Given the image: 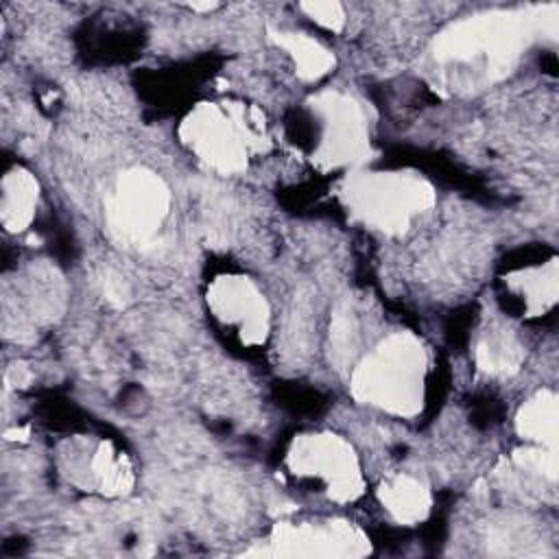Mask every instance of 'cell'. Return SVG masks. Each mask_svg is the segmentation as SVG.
I'll return each mask as SVG.
<instances>
[{
  "label": "cell",
  "mask_w": 559,
  "mask_h": 559,
  "mask_svg": "<svg viewBox=\"0 0 559 559\" xmlns=\"http://www.w3.org/2000/svg\"><path fill=\"white\" fill-rule=\"evenodd\" d=\"M378 500L382 509L404 526L419 524L432 509L430 489L408 474H395L378 487Z\"/></svg>",
  "instance_id": "10"
},
{
  "label": "cell",
  "mask_w": 559,
  "mask_h": 559,
  "mask_svg": "<svg viewBox=\"0 0 559 559\" xmlns=\"http://www.w3.org/2000/svg\"><path fill=\"white\" fill-rule=\"evenodd\" d=\"M428 352L424 343L397 332L380 341L352 371V395L397 417H413L426 397Z\"/></svg>",
  "instance_id": "2"
},
{
  "label": "cell",
  "mask_w": 559,
  "mask_h": 559,
  "mask_svg": "<svg viewBox=\"0 0 559 559\" xmlns=\"http://www.w3.org/2000/svg\"><path fill=\"white\" fill-rule=\"evenodd\" d=\"M39 183L22 166L11 168L2 179L0 221L9 234L24 231L37 212Z\"/></svg>",
  "instance_id": "11"
},
{
  "label": "cell",
  "mask_w": 559,
  "mask_h": 559,
  "mask_svg": "<svg viewBox=\"0 0 559 559\" xmlns=\"http://www.w3.org/2000/svg\"><path fill=\"white\" fill-rule=\"evenodd\" d=\"M31 371H28V367L26 365H13L9 371H7V384L9 386H17V389H22V386H26L28 382H31Z\"/></svg>",
  "instance_id": "19"
},
{
  "label": "cell",
  "mask_w": 559,
  "mask_h": 559,
  "mask_svg": "<svg viewBox=\"0 0 559 559\" xmlns=\"http://www.w3.org/2000/svg\"><path fill=\"white\" fill-rule=\"evenodd\" d=\"M216 7H218V2H192V4H190L192 11H212V9H216Z\"/></svg>",
  "instance_id": "20"
},
{
  "label": "cell",
  "mask_w": 559,
  "mask_h": 559,
  "mask_svg": "<svg viewBox=\"0 0 559 559\" xmlns=\"http://www.w3.org/2000/svg\"><path fill=\"white\" fill-rule=\"evenodd\" d=\"M205 301L210 314L223 330L245 347H258L266 341L271 328V308L262 290L247 275H218L210 282Z\"/></svg>",
  "instance_id": "8"
},
{
  "label": "cell",
  "mask_w": 559,
  "mask_h": 559,
  "mask_svg": "<svg viewBox=\"0 0 559 559\" xmlns=\"http://www.w3.org/2000/svg\"><path fill=\"white\" fill-rule=\"evenodd\" d=\"M264 555L280 557H360L369 552V537L345 520L280 522Z\"/></svg>",
  "instance_id": "9"
},
{
  "label": "cell",
  "mask_w": 559,
  "mask_h": 559,
  "mask_svg": "<svg viewBox=\"0 0 559 559\" xmlns=\"http://www.w3.org/2000/svg\"><path fill=\"white\" fill-rule=\"evenodd\" d=\"M507 286L520 299L526 317L546 312L557 301V260L515 271L509 275Z\"/></svg>",
  "instance_id": "12"
},
{
  "label": "cell",
  "mask_w": 559,
  "mask_h": 559,
  "mask_svg": "<svg viewBox=\"0 0 559 559\" xmlns=\"http://www.w3.org/2000/svg\"><path fill=\"white\" fill-rule=\"evenodd\" d=\"M186 148L221 175L242 173L251 157L269 148L264 116L242 103H199L179 124Z\"/></svg>",
  "instance_id": "3"
},
{
  "label": "cell",
  "mask_w": 559,
  "mask_h": 559,
  "mask_svg": "<svg viewBox=\"0 0 559 559\" xmlns=\"http://www.w3.org/2000/svg\"><path fill=\"white\" fill-rule=\"evenodd\" d=\"M269 37L275 41V46L288 52V57L293 59L295 72L301 81H317L325 76L336 63L334 55L321 41L308 37L306 33L269 28Z\"/></svg>",
  "instance_id": "15"
},
{
  "label": "cell",
  "mask_w": 559,
  "mask_h": 559,
  "mask_svg": "<svg viewBox=\"0 0 559 559\" xmlns=\"http://www.w3.org/2000/svg\"><path fill=\"white\" fill-rule=\"evenodd\" d=\"M476 367L489 376H511L524 360V347L513 332L504 328H489L474 347Z\"/></svg>",
  "instance_id": "16"
},
{
  "label": "cell",
  "mask_w": 559,
  "mask_h": 559,
  "mask_svg": "<svg viewBox=\"0 0 559 559\" xmlns=\"http://www.w3.org/2000/svg\"><path fill=\"white\" fill-rule=\"evenodd\" d=\"M87 485L105 496H124L133 485V469L118 448L109 441H98L85 461Z\"/></svg>",
  "instance_id": "13"
},
{
  "label": "cell",
  "mask_w": 559,
  "mask_h": 559,
  "mask_svg": "<svg viewBox=\"0 0 559 559\" xmlns=\"http://www.w3.org/2000/svg\"><path fill=\"white\" fill-rule=\"evenodd\" d=\"M314 140L312 164L328 173L354 168L369 155V129L360 105L341 92H321L308 100Z\"/></svg>",
  "instance_id": "6"
},
{
  "label": "cell",
  "mask_w": 559,
  "mask_h": 559,
  "mask_svg": "<svg viewBox=\"0 0 559 559\" xmlns=\"http://www.w3.org/2000/svg\"><path fill=\"white\" fill-rule=\"evenodd\" d=\"M356 321H354V314L349 312V308H343L334 314L332 319V332H330V338H332V349H334V358L336 360H347L356 347V338H358V332H356Z\"/></svg>",
  "instance_id": "17"
},
{
  "label": "cell",
  "mask_w": 559,
  "mask_h": 559,
  "mask_svg": "<svg viewBox=\"0 0 559 559\" xmlns=\"http://www.w3.org/2000/svg\"><path fill=\"white\" fill-rule=\"evenodd\" d=\"M515 428L520 437L542 448L557 450V432H559L557 393L542 389L528 402H524L515 415Z\"/></svg>",
  "instance_id": "14"
},
{
  "label": "cell",
  "mask_w": 559,
  "mask_h": 559,
  "mask_svg": "<svg viewBox=\"0 0 559 559\" xmlns=\"http://www.w3.org/2000/svg\"><path fill=\"white\" fill-rule=\"evenodd\" d=\"M537 35L557 37V7L493 11L443 28L430 55L445 87L472 90L504 79Z\"/></svg>",
  "instance_id": "1"
},
{
  "label": "cell",
  "mask_w": 559,
  "mask_h": 559,
  "mask_svg": "<svg viewBox=\"0 0 559 559\" xmlns=\"http://www.w3.org/2000/svg\"><path fill=\"white\" fill-rule=\"evenodd\" d=\"M286 469L334 502H354L365 491L356 450L334 432L297 435L286 452Z\"/></svg>",
  "instance_id": "5"
},
{
  "label": "cell",
  "mask_w": 559,
  "mask_h": 559,
  "mask_svg": "<svg viewBox=\"0 0 559 559\" xmlns=\"http://www.w3.org/2000/svg\"><path fill=\"white\" fill-rule=\"evenodd\" d=\"M170 212V190L151 168L135 166L124 170L107 201V221L111 231L131 242H148L164 225Z\"/></svg>",
  "instance_id": "7"
},
{
  "label": "cell",
  "mask_w": 559,
  "mask_h": 559,
  "mask_svg": "<svg viewBox=\"0 0 559 559\" xmlns=\"http://www.w3.org/2000/svg\"><path fill=\"white\" fill-rule=\"evenodd\" d=\"M299 7L312 22H317L319 26H323L328 31L338 33L345 26V9H343V4H338L334 0L332 2H301Z\"/></svg>",
  "instance_id": "18"
},
{
  "label": "cell",
  "mask_w": 559,
  "mask_h": 559,
  "mask_svg": "<svg viewBox=\"0 0 559 559\" xmlns=\"http://www.w3.org/2000/svg\"><path fill=\"white\" fill-rule=\"evenodd\" d=\"M349 216L386 236L404 234L435 205V188L421 175L402 170H358L338 186Z\"/></svg>",
  "instance_id": "4"
}]
</instances>
